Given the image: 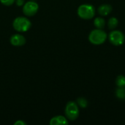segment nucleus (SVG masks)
Here are the masks:
<instances>
[{"label": "nucleus", "mask_w": 125, "mask_h": 125, "mask_svg": "<svg viewBox=\"0 0 125 125\" xmlns=\"http://www.w3.org/2000/svg\"><path fill=\"white\" fill-rule=\"evenodd\" d=\"M108 38V34L100 29H96L92 30L89 35V42L96 45L103 44Z\"/></svg>", "instance_id": "1"}, {"label": "nucleus", "mask_w": 125, "mask_h": 125, "mask_svg": "<svg viewBox=\"0 0 125 125\" xmlns=\"http://www.w3.org/2000/svg\"><path fill=\"white\" fill-rule=\"evenodd\" d=\"M78 16L84 20H89L92 18L96 12V10L93 5L91 4H81L78 8Z\"/></svg>", "instance_id": "2"}, {"label": "nucleus", "mask_w": 125, "mask_h": 125, "mask_svg": "<svg viewBox=\"0 0 125 125\" xmlns=\"http://www.w3.org/2000/svg\"><path fill=\"white\" fill-rule=\"evenodd\" d=\"M31 26V21L26 17H18L12 22V26L15 30L20 32L27 31Z\"/></svg>", "instance_id": "3"}, {"label": "nucleus", "mask_w": 125, "mask_h": 125, "mask_svg": "<svg viewBox=\"0 0 125 125\" xmlns=\"http://www.w3.org/2000/svg\"><path fill=\"white\" fill-rule=\"evenodd\" d=\"M66 118L70 121H75L79 116L78 105L75 102L70 101L67 103L64 110Z\"/></svg>", "instance_id": "4"}, {"label": "nucleus", "mask_w": 125, "mask_h": 125, "mask_svg": "<svg viewBox=\"0 0 125 125\" xmlns=\"http://www.w3.org/2000/svg\"><path fill=\"white\" fill-rule=\"evenodd\" d=\"M108 39L112 45L116 46L122 45L125 41V34L119 30H114L110 32L108 35Z\"/></svg>", "instance_id": "5"}, {"label": "nucleus", "mask_w": 125, "mask_h": 125, "mask_svg": "<svg viewBox=\"0 0 125 125\" xmlns=\"http://www.w3.org/2000/svg\"><path fill=\"white\" fill-rule=\"evenodd\" d=\"M39 9V5L37 2L34 1H29L26 2L23 7V12L26 16H33L34 15Z\"/></svg>", "instance_id": "6"}, {"label": "nucleus", "mask_w": 125, "mask_h": 125, "mask_svg": "<svg viewBox=\"0 0 125 125\" xmlns=\"http://www.w3.org/2000/svg\"><path fill=\"white\" fill-rule=\"evenodd\" d=\"M26 38L19 34H13L10 37V42L14 46H22L26 43Z\"/></svg>", "instance_id": "7"}, {"label": "nucleus", "mask_w": 125, "mask_h": 125, "mask_svg": "<svg viewBox=\"0 0 125 125\" xmlns=\"http://www.w3.org/2000/svg\"><path fill=\"white\" fill-rule=\"evenodd\" d=\"M68 124L69 122L67 121V119L63 116H56L50 120L51 125H68Z\"/></svg>", "instance_id": "8"}, {"label": "nucleus", "mask_w": 125, "mask_h": 125, "mask_svg": "<svg viewBox=\"0 0 125 125\" xmlns=\"http://www.w3.org/2000/svg\"><path fill=\"white\" fill-rule=\"evenodd\" d=\"M113 8L112 6L110 4H102L98 7V13L101 15V16H106L108 15H109L111 11H112Z\"/></svg>", "instance_id": "9"}, {"label": "nucleus", "mask_w": 125, "mask_h": 125, "mask_svg": "<svg viewBox=\"0 0 125 125\" xmlns=\"http://www.w3.org/2000/svg\"><path fill=\"white\" fill-rule=\"evenodd\" d=\"M94 25L96 27V29H103L105 27V21L104 18H103L102 17H97L94 20Z\"/></svg>", "instance_id": "10"}, {"label": "nucleus", "mask_w": 125, "mask_h": 125, "mask_svg": "<svg viewBox=\"0 0 125 125\" xmlns=\"http://www.w3.org/2000/svg\"><path fill=\"white\" fill-rule=\"evenodd\" d=\"M118 24H119V21L115 17H112L108 20V28L110 29H114L115 28L117 27Z\"/></svg>", "instance_id": "11"}, {"label": "nucleus", "mask_w": 125, "mask_h": 125, "mask_svg": "<svg viewBox=\"0 0 125 125\" xmlns=\"http://www.w3.org/2000/svg\"><path fill=\"white\" fill-rule=\"evenodd\" d=\"M116 95L119 100H125V87H118L116 91Z\"/></svg>", "instance_id": "12"}, {"label": "nucleus", "mask_w": 125, "mask_h": 125, "mask_svg": "<svg viewBox=\"0 0 125 125\" xmlns=\"http://www.w3.org/2000/svg\"><path fill=\"white\" fill-rule=\"evenodd\" d=\"M116 84L118 87H125V76L120 75L116 78Z\"/></svg>", "instance_id": "13"}, {"label": "nucleus", "mask_w": 125, "mask_h": 125, "mask_svg": "<svg viewBox=\"0 0 125 125\" xmlns=\"http://www.w3.org/2000/svg\"><path fill=\"white\" fill-rule=\"evenodd\" d=\"M76 103L78 104V105L82 108H86L88 105V101L86 99L83 98V97H79L77 99V102Z\"/></svg>", "instance_id": "14"}, {"label": "nucleus", "mask_w": 125, "mask_h": 125, "mask_svg": "<svg viewBox=\"0 0 125 125\" xmlns=\"http://www.w3.org/2000/svg\"><path fill=\"white\" fill-rule=\"evenodd\" d=\"M15 0H0V2L5 6H10L15 2Z\"/></svg>", "instance_id": "15"}, {"label": "nucleus", "mask_w": 125, "mask_h": 125, "mask_svg": "<svg viewBox=\"0 0 125 125\" xmlns=\"http://www.w3.org/2000/svg\"><path fill=\"white\" fill-rule=\"evenodd\" d=\"M26 122H24L23 121H22V120H18V121H17V122H15V123H14V125H26Z\"/></svg>", "instance_id": "16"}, {"label": "nucleus", "mask_w": 125, "mask_h": 125, "mask_svg": "<svg viewBox=\"0 0 125 125\" xmlns=\"http://www.w3.org/2000/svg\"><path fill=\"white\" fill-rule=\"evenodd\" d=\"M15 2L18 6H22L24 4V0H15Z\"/></svg>", "instance_id": "17"}, {"label": "nucleus", "mask_w": 125, "mask_h": 125, "mask_svg": "<svg viewBox=\"0 0 125 125\" xmlns=\"http://www.w3.org/2000/svg\"><path fill=\"white\" fill-rule=\"evenodd\" d=\"M31 1H34V0H31Z\"/></svg>", "instance_id": "18"}]
</instances>
